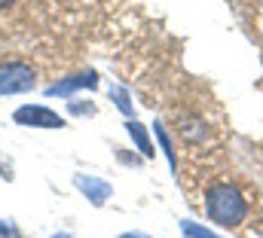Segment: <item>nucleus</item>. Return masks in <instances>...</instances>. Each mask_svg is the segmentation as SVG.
Wrapping results in <instances>:
<instances>
[{"label":"nucleus","mask_w":263,"mask_h":238,"mask_svg":"<svg viewBox=\"0 0 263 238\" xmlns=\"http://www.w3.org/2000/svg\"><path fill=\"white\" fill-rule=\"evenodd\" d=\"M126 128H129V137L135 141V144H138V150H141L144 156H153V147H150V137H147V131H144V125L132 119Z\"/></svg>","instance_id":"obj_7"},{"label":"nucleus","mask_w":263,"mask_h":238,"mask_svg":"<svg viewBox=\"0 0 263 238\" xmlns=\"http://www.w3.org/2000/svg\"><path fill=\"white\" fill-rule=\"evenodd\" d=\"M37 86V73L28 61H0V95H22Z\"/></svg>","instance_id":"obj_2"},{"label":"nucleus","mask_w":263,"mask_h":238,"mask_svg":"<svg viewBox=\"0 0 263 238\" xmlns=\"http://www.w3.org/2000/svg\"><path fill=\"white\" fill-rule=\"evenodd\" d=\"M9 3H15V0H0V6H9Z\"/></svg>","instance_id":"obj_11"},{"label":"nucleus","mask_w":263,"mask_h":238,"mask_svg":"<svg viewBox=\"0 0 263 238\" xmlns=\"http://www.w3.org/2000/svg\"><path fill=\"white\" fill-rule=\"evenodd\" d=\"M178 131L190 141V144H196V141H202L205 137V125H202V119L199 116H187L181 119V125H178Z\"/></svg>","instance_id":"obj_6"},{"label":"nucleus","mask_w":263,"mask_h":238,"mask_svg":"<svg viewBox=\"0 0 263 238\" xmlns=\"http://www.w3.org/2000/svg\"><path fill=\"white\" fill-rule=\"evenodd\" d=\"M73 183H77V189H83V195L92 202V205H104L107 199H110V183L101 177H92V174H77L73 177Z\"/></svg>","instance_id":"obj_4"},{"label":"nucleus","mask_w":263,"mask_h":238,"mask_svg":"<svg viewBox=\"0 0 263 238\" xmlns=\"http://www.w3.org/2000/svg\"><path fill=\"white\" fill-rule=\"evenodd\" d=\"M59 238H65V235H59Z\"/></svg>","instance_id":"obj_13"},{"label":"nucleus","mask_w":263,"mask_h":238,"mask_svg":"<svg viewBox=\"0 0 263 238\" xmlns=\"http://www.w3.org/2000/svg\"><path fill=\"white\" fill-rule=\"evenodd\" d=\"M181 232L187 238H220V235H214V232H208L205 226L193 223V220H184V223H181Z\"/></svg>","instance_id":"obj_8"},{"label":"nucleus","mask_w":263,"mask_h":238,"mask_svg":"<svg viewBox=\"0 0 263 238\" xmlns=\"http://www.w3.org/2000/svg\"><path fill=\"white\" fill-rule=\"evenodd\" d=\"M0 238H18V229L6 220H0Z\"/></svg>","instance_id":"obj_10"},{"label":"nucleus","mask_w":263,"mask_h":238,"mask_svg":"<svg viewBox=\"0 0 263 238\" xmlns=\"http://www.w3.org/2000/svg\"><path fill=\"white\" fill-rule=\"evenodd\" d=\"M120 238H144V235H120Z\"/></svg>","instance_id":"obj_12"},{"label":"nucleus","mask_w":263,"mask_h":238,"mask_svg":"<svg viewBox=\"0 0 263 238\" xmlns=\"http://www.w3.org/2000/svg\"><path fill=\"white\" fill-rule=\"evenodd\" d=\"M156 137L162 141V150H165V156H168V162L175 165V150H172V144H168V137H165V131H162L159 125H156Z\"/></svg>","instance_id":"obj_9"},{"label":"nucleus","mask_w":263,"mask_h":238,"mask_svg":"<svg viewBox=\"0 0 263 238\" xmlns=\"http://www.w3.org/2000/svg\"><path fill=\"white\" fill-rule=\"evenodd\" d=\"M205 211H208V217L217 223V226H239L242 220H245V214H248V202H245V195L233 186V183H223V180H217V183H211L208 189H205Z\"/></svg>","instance_id":"obj_1"},{"label":"nucleus","mask_w":263,"mask_h":238,"mask_svg":"<svg viewBox=\"0 0 263 238\" xmlns=\"http://www.w3.org/2000/svg\"><path fill=\"white\" fill-rule=\"evenodd\" d=\"M12 119H15V125H25V128H65V119L59 113H52L49 107H34V104L18 107Z\"/></svg>","instance_id":"obj_3"},{"label":"nucleus","mask_w":263,"mask_h":238,"mask_svg":"<svg viewBox=\"0 0 263 238\" xmlns=\"http://www.w3.org/2000/svg\"><path fill=\"white\" fill-rule=\"evenodd\" d=\"M95 86H98V73H95V70H80V73L67 76L62 83L49 86L46 92H49V95H70V92H77V89H95Z\"/></svg>","instance_id":"obj_5"}]
</instances>
